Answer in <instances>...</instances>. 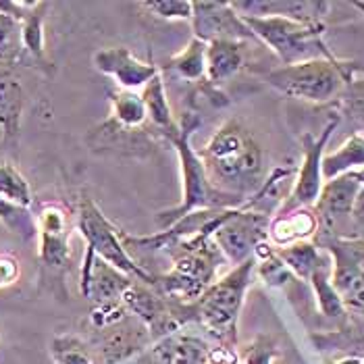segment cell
<instances>
[{"mask_svg": "<svg viewBox=\"0 0 364 364\" xmlns=\"http://www.w3.org/2000/svg\"><path fill=\"white\" fill-rule=\"evenodd\" d=\"M215 188L246 198L264 181V154L252 134L237 121L223 123L198 152Z\"/></svg>", "mask_w": 364, "mask_h": 364, "instance_id": "obj_1", "label": "cell"}, {"mask_svg": "<svg viewBox=\"0 0 364 364\" xmlns=\"http://www.w3.org/2000/svg\"><path fill=\"white\" fill-rule=\"evenodd\" d=\"M200 125L198 114L186 112L181 123H179V134L168 141L177 154H179V163H181V177H183V194H181V204L167 208L163 213L156 215V221L161 227L167 229L168 225L179 221L181 217L194 213V210H208V208H240L244 204V198L233 196L221 192L219 188H215L206 175V168L202 159L198 156V152L190 144V134Z\"/></svg>", "mask_w": 364, "mask_h": 364, "instance_id": "obj_2", "label": "cell"}, {"mask_svg": "<svg viewBox=\"0 0 364 364\" xmlns=\"http://www.w3.org/2000/svg\"><path fill=\"white\" fill-rule=\"evenodd\" d=\"M356 73H364L363 65L331 56L277 67L264 73V80L285 96L312 105H325L341 98L346 87L354 82Z\"/></svg>", "mask_w": 364, "mask_h": 364, "instance_id": "obj_3", "label": "cell"}, {"mask_svg": "<svg viewBox=\"0 0 364 364\" xmlns=\"http://www.w3.org/2000/svg\"><path fill=\"white\" fill-rule=\"evenodd\" d=\"M254 267V258L233 267L192 304L194 323H200L225 348H235L237 343V318L252 281Z\"/></svg>", "mask_w": 364, "mask_h": 364, "instance_id": "obj_4", "label": "cell"}, {"mask_svg": "<svg viewBox=\"0 0 364 364\" xmlns=\"http://www.w3.org/2000/svg\"><path fill=\"white\" fill-rule=\"evenodd\" d=\"M242 17V15H240ZM256 40L267 44L285 65H296L310 58H331L323 42L325 26H306L283 17H242Z\"/></svg>", "mask_w": 364, "mask_h": 364, "instance_id": "obj_5", "label": "cell"}, {"mask_svg": "<svg viewBox=\"0 0 364 364\" xmlns=\"http://www.w3.org/2000/svg\"><path fill=\"white\" fill-rule=\"evenodd\" d=\"M77 229L85 240V256H96L119 269L121 273L141 281L146 285L154 283V275L148 273L141 264H138L123 246V237L114 225L105 217V213L98 208V204L92 198L82 196L77 204Z\"/></svg>", "mask_w": 364, "mask_h": 364, "instance_id": "obj_6", "label": "cell"}, {"mask_svg": "<svg viewBox=\"0 0 364 364\" xmlns=\"http://www.w3.org/2000/svg\"><path fill=\"white\" fill-rule=\"evenodd\" d=\"M173 267L165 275H154L152 287L167 300L194 304L219 279V269L227 264L217 246L204 252H183L171 256Z\"/></svg>", "mask_w": 364, "mask_h": 364, "instance_id": "obj_7", "label": "cell"}, {"mask_svg": "<svg viewBox=\"0 0 364 364\" xmlns=\"http://www.w3.org/2000/svg\"><path fill=\"white\" fill-rule=\"evenodd\" d=\"M269 223L271 219L262 215H256L244 208H231L223 223L215 229L213 242L219 248V252L223 254L225 262L233 269L252 258L258 242L269 240L267 237Z\"/></svg>", "mask_w": 364, "mask_h": 364, "instance_id": "obj_8", "label": "cell"}, {"mask_svg": "<svg viewBox=\"0 0 364 364\" xmlns=\"http://www.w3.org/2000/svg\"><path fill=\"white\" fill-rule=\"evenodd\" d=\"M40 237V262L56 273L71 264V231L73 215L63 202H44L36 213Z\"/></svg>", "mask_w": 364, "mask_h": 364, "instance_id": "obj_9", "label": "cell"}, {"mask_svg": "<svg viewBox=\"0 0 364 364\" xmlns=\"http://www.w3.org/2000/svg\"><path fill=\"white\" fill-rule=\"evenodd\" d=\"M337 123H339V114H336L327 127L321 132L318 138L304 136L302 146H304V159L302 165L298 168V175L294 179V188L289 192V198L285 200L283 208L279 213H287L294 208H312L318 200V194L323 190V156H325V146L331 138V134L336 132Z\"/></svg>", "mask_w": 364, "mask_h": 364, "instance_id": "obj_10", "label": "cell"}, {"mask_svg": "<svg viewBox=\"0 0 364 364\" xmlns=\"http://www.w3.org/2000/svg\"><path fill=\"white\" fill-rule=\"evenodd\" d=\"M192 4H194L192 29H194V38L206 44L215 40H237V42L256 40V36L244 23L240 13L231 6V2L196 0Z\"/></svg>", "mask_w": 364, "mask_h": 364, "instance_id": "obj_11", "label": "cell"}, {"mask_svg": "<svg viewBox=\"0 0 364 364\" xmlns=\"http://www.w3.org/2000/svg\"><path fill=\"white\" fill-rule=\"evenodd\" d=\"M94 67L114 80L117 87L121 90H144L146 84L161 73V69L150 63V60H140L129 48L125 46H107L100 48L94 55Z\"/></svg>", "mask_w": 364, "mask_h": 364, "instance_id": "obj_12", "label": "cell"}, {"mask_svg": "<svg viewBox=\"0 0 364 364\" xmlns=\"http://www.w3.org/2000/svg\"><path fill=\"white\" fill-rule=\"evenodd\" d=\"M231 6L242 17H283L306 26H323L331 9L323 0H237Z\"/></svg>", "mask_w": 364, "mask_h": 364, "instance_id": "obj_13", "label": "cell"}, {"mask_svg": "<svg viewBox=\"0 0 364 364\" xmlns=\"http://www.w3.org/2000/svg\"><path fill=\"white\" fill-rule=\"evenodd\" d=\"M132 281L136 279L107 264L105 260L96 256H84L80 287L87 300H94L96 304L121 302V296L132 285Z\"/></svg>", "mask_w": 364, "mask_h": 364, "instance_id": "obj_14", "label": "cell"}, {"mask_svg": "<svg viewBox=\"0 0 364 364\" xmlns=\"http://www.w3.org/2000/svg\"><path fill=\"white\" fill-rule=\"evenodd\" d=\"M140 96L141 100H144V107H146L148 127H150L152 136H156L159 140L168 144L179 134V123L173 119V111H171V105H168L163 73L152 77L146 84V87L141 90Z\"/></svg>", "mask_w": 364, "mask_h": 364, "instance_id": "obj_15", "label": "cell"}, {"mask_svg": "<svg viewBox=\"0 0 364 364\" xmlns=\"http://www.w3.org/2000/svg\"><path fill=\"white\" fill-rule=\"evenodd\" d=\"M291 179H294L291 168H273L271 175L262 181V186L254 192L252 196L246 198L240 208L256 213V215H262L267 219H273V215H279L285 200L289 198V192L294 188Z\"/></svg>", "mask_w": 364, "mask_h": 364, "instance_id": "obj_16", "label": "cell"}, {"mask_svg": "<svg viewBox=\"0 0 364 364\" xmlns=\"http://www.w3.org/2000/svg\"><path fill=\"white\" fill-rule=\"evenodd\" d=\"M26 90L13 65L0 63V129L6 140H15L21 129Z\"/></svg>", "mask_w": 364, "mask_h": 364, "instance_id": "obj_17", "label": "cell"}, {"mask_svg": "<svg viewBox=\"0 0 364 364\" xmlns=\"http://www.w3.org/2000/svg\"><path fill=\"white\" fill-rule=\"evenodd\" d=\"M318 233V219L314 208H294L279 213L271 219L267 237L275 248H283L296 242H309Z\"/></svg>", "mask_w": 364, "mask_h": 364, "instance_id": "obj_18", "label": "cell"}, {"mask_svg": "<svg viewBox=\"0 0 364 364\" xmlns=\"http://www.w3.org/2000/svg\"><path fill=\"white\" fill-rule=\"evenodd\" d=\"M246 65V42L215 40L206 46V84L221 85Z\"/></svg>", "mask_w": 364, "mask_h": 364, "instance_id": "obj_19", "label": "cell"}, {"mask_svg": "<svg viewBox=\"0 0 364 364\" xmlns=\"http://www.w3.org/2000/svg\"><path fill=\"white\" fill-rule=\"evenodd\" d=\"M125 318L112 327L100 329L102 331V341H100V354H102V363L105 364H119L127 358H132L136 352H140L141 348L148 341V329L144 323H136L129 329H123Z\"/></svg>", "mask_w": 364, "mask_h": 364, "instance_id": "obj_20", "label": "cell"}, {"mask_svg": "<svg viewBox=\"0 0 364 364\" xmlns=\"http://www.w3.org/2000/svg\"><path fill=\"white\" fill-rule=\"evenodd\" d=\"M111 125L112 132H129L136 134L146 129V134L152 136L150 127H148V117H146V107L144 100L138 92H129V90H121V87H112L111 90Z\"/></svg>", "mask_w": 364, "mask_h": 364, "instance_id": "obj_21", "label": "cell"}, {"mask_svg": "<svg viewBox=\"0 0 364 364\" xmlns=\"http://www.w3.org/2000/svg\"><path fill=\"white\" fill-rule=\"evenodd\" d=\"M364 168V134H352L336 152L323 156V179L331 181L339 175Z\"/></svg>", "mask_w": 364, "mask_h": 364, "instance_id": "obj_22", "label": "cell"}, {"mask_svg": "<svg viewBox=\"0 0 364 364\" xmlns=\"http://www.w3.org/2000/svg\"><path fill=\"white\" fill-rule=\"evenodd\" d=\"M48 2H36L26 19L21 21V44L23 56L28 55L36 65L48 69L50 63L46 58V42H44V19H46Z\"/></svg>", "mask_w": 364, "mask_h": 364, "instance_id": "obj_23", "label": "cell"}, {"mask_svg": "<svg viewBox=\"0 0 364 364\" xmlns=\"http://www.w3.org/2000/svg\"><path fill=\"white\" fill-rule=\"evenodd\" d=\"M206 42L192 38L179 55L168 60L165 69L186 82H206Z\"/></svg>", "mask_w": 364, "mask_h": 364, "instance_id": "obj_24", "label": "cell"}, {"mask_svg": "<svg viewBox=\"0 0 364 364\" xmlns=\"http://www.w3.org/2000/svg\"><path fill=\"white\" fill-rule=\"evenodd\" d=\"M283 264L294 273V277L309 281L310 275L327 260V256L318 252V246L312 242H296L283 248H275Z\"/></svg>", "mask_w": 364, "mask_h": 364, "instance_id": "obj_25", "label": "cell"}, {"mask_svg": "<svg viewBox=\"0 0 364 364\" xmlns=\"http://www.w3.org/2000/svg\"><path fill=\"white\" fill-rule=\"evenodd\" d=\"M309 281L314 289V298H316L321 314H325L327 318H343L346 309H343L336 287L331 283V260L329 258L310 275Z\"/></svg>", "mask_w": 364, "mask_h": 364, "instance_id": "obj_26", "label": "cell"}, {"mask_svg": "<svg viewBox=\"0 0 364 364\" xmlns=\"http://www.w3.org/2000/svg\"><path fill=\"white\" fill-rule=\"evenodd\" d=\"M0 223L4 225L11 233H15L21 240H33L38 237V225H36V215L31 208L19 206L11 200L0 198Z\"/></svg>", "mask_w": 364, "mask_h": 364, "instance_id": "obj_27", "label": "cell"}, {"mask_svg": "<svg viewBox=\"0 0 364 364\" xmlns=\"http://www.w3.org/2000/svg\"><path fill=\"white\" fill-rule=\"evenodd\" d=\"M0 198L11 200L26 208H31L33 204V192L29 181L11 163H0Z\"/></svg>", "mask_w": 364, "mask_h": 364, "instance_id": "obj_28", "label": "cell"}, {"mask_svg": "<svg viewBox=\"0 0 364 364\" xmlns=\"http://www.w3.org/2000/svg\"><path fill=\"white\" fill-rule=\"evenodd\" d=\"M21 60H23L21 21L0 13V63L15 67Z\"/></svg>", "mask_w": 364, "mask_h": 364, "instance_id": "obj_29", "label": "cell"}, {"mask_svg": "<svg viewBox=\"0 0 364 364\" xmlns=\"http://www.w3.org/2000/svg\"><path fill=\"white\" fill-rule=\"evenodd\" d=\"M50 354L56 364H94L92 352L77 336H56L50 343Z\"/></svg>", "mask_w": 364, "mask_h": 364, "instance_id": "obj_30", "label": "cell"}, {"mask_svg": "<svg viewBox=\"0 0 364 364\" xmlns=\"http://www.w3.org/2000/svg\"><path fill=\"white\" fill-rule=\"evenodd\" d=\"M277 356H279L277 341L271 336H258L248 346L242 348L237 358L244 364H273Z\"/></svg>", "mask_w": 364, "mask_h": 364, "instance_id": "obj_31", "label": "cell"}, {"mask_svg": "<svg viewBox=\"0 0 364 364\" xmlns=\"http://www.w3.org/2000/svg\"><path fill=\"white\" fill-rule=\"evenodd\" d=\"M341 111L364 134V80H354L341 94Z\"/></svg>", "mask_w": 364, "mask_h": 364, "instance_id": "obj_32", "label": "cell"}, {"mask_svg": "<svg viewBox=\"0 0 364 364\" xmlns=\"http://www.w3.org/2000/svg\"><path fill=\"white\" fill-rule=\"evenodd\" d=\"M141 6L152 15L168 21H190L194 15V4L190 0H150Z\"/></svg>", "mask_w": 364, "mask_h": 364, "instance_id": "obj_33", "label": "cell"}, {"mask_svg": "<svg viewBox=\"0 0 364 364\" xmlns=\"http://www.w3.org/2000/svg\"><path fill=\"white\" fill-rule=\"evenodd\" d=\"M316 341H325L321 343V348H331L333 350H348V356H358L364 360V329H343L337 331L333 336L327 337H314Z\"/></svg>", "mask_w": 364, "mask_h": 364, "instance_id": "obj_34", "label": "cell"}, {"mask_svg": "<svg viewBox=\"0 0 364 364\" xmlns=\"http://www.w3.org/2000/svg\"><path fill=\"white\" fill-rule=\"evenodd\" d=\"M256 269H258V277L269 287H283L289 281H294V273L283 264V260L277 256V252H273L264 260H258Z\"/></svg>", "mask_w": 364, "mask_h": 364, "instance_id": "obj_35", "label": "cell"}, {"mask_svg": "<svg viewBox=\"0 0 364 364\" xmlns=\"http://www.w3.org/2000/svg\"><path fill=\"white\" fill-rule=\"evenodd\" d=\"M21 275V264L15 254L2 252L0 254V289L15 285Z\"/></svg>", "mask_w": 364, "mask_h": 364, "instance_id": "obj_36", "label": "cell"}, {"mask_svg": "<svg viewBox=\"0 0 364 364\" xmlns=\"http://www.w3.org/2000/svg\"><path fill=\"white\" fill-rule=\"evenodd\" d=\"M333 364H364V360L358 358V356H343V358H339Z\"/></svg>", "mask_w": 364, "mask_h": 364, "instance_id": "obj_37", "label": "cell"}, {"mask_svg": "<svg viewBox=\"0 0 364 364\" xmlns=\"http://www.w3.org/2000/svg\"><path fill=\"white\" fill-rule=\"evenodd\" d=\"M354 6H356L358 11H363L364 13V2H354Z\"/></svg>", "mask_w": 364, "mask_h": 364, "instance_id": "obj_38", "label": "cell"}]
</instances>
